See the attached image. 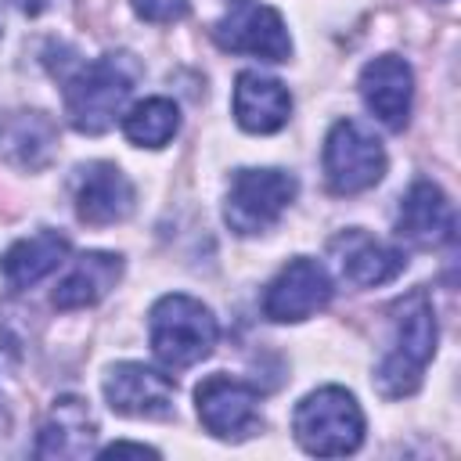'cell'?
I'll use <instances>...</instances> for the list:
<instances>
[{"label": "cell", "instance_id": "9", "mask_svg": "<svg viewBox=\"0 0 461 461\" xmlns=\"http://www.w3.org/2000/svg\"><path fill=\"white\" fill-rule=\"evenodd\" d=\"M198 421L216 439H245L259 429V393L230 375H209L194 389Z\"/></svg>", "mask_w": 461, "mask_h": 461}, {"label": "cell", "instance_id": "10", "mask_svg": "<svg viewBox=\"0 0 461 461\" xmlns=\"http://www.w3.org/2000/svg\"><path fill=\"white\" fill-rule=\"evenodd\" d=\"M173 393L176 385L169 375L133 360H122L104 375V400L122 418H169Z\"/></svg>", "mask_w": 461, "mask_h": 461}, {"label": "cell", "instance_id": "7", "mask_svg": "<svg viewBox=\"0 0 461 461\" xmlns=\"http://www.w3.org/2000/svg\"><path fill=\"white\" fill-rule=\"evenodd\" d=\"M212 40L230 54H252L259 61H288L292 58V36L285 18L259 0H238L216 25Z\"/></svg>", "mask_w": 461, "mask_h": 461}, {"label": "cell", "instance_id": "15", "mask_svg": "<svg viewBox=\"0 0 461 461\" xmlns=\"http://www.w3.org/2000/svg\"><path fill=\"white\" fill-rule=\"evenodd\" d=\"M230 112L245 133H277L292 115V94L281 79L245 68L234 79Z\"/></svg>", "mask_w": 461, "mask_h": 461}, {"label": "cell", "instance_id": "14", "mask_svg": "<svg viewBox=\"0 0 461 461\" xmlns=\"http://www.w3.org/2000/svg\"><path fill=\"white\" fill-rule=\"evenodd\" d=\"M137 205L130 176L115 162H90L76 184V216L90 227L122 223Z\"/></svg>", "mask_w": 461, "mask_h": 461}, {"label": "cell", "instance_id": "16", "mask_svg": "<svg viewBox=\"0 0 461 461\" xmlns=\"http://www.w3.org/2000/svg\"><path fill=\"white\" fill-rule=\"evenodd\" d=\"M94 436H97V421H94L86 400L58 396L40 429L36 454L40 457H86L94 450Z\"/></svg>", "mask_w": 461, "mask_h": 461}, {"label": "cell", "instance_id": "20", "mask_svg": "<svg viewBox=\"0 0 461 461\" xmlns=\"http://www.w3.org/2000/svg\"><path fill=\"white\" fill-rule=\"evenodd\" d=\"M180 130V108L169 97H144L122 115V133L137 148H166Z\"/></svg>", "mask_w": 461, "mask_h": 461}, {"label": "cell", "instance_id": "23", "mask_svg": "<svg viewBox=\"0 0 461 461\" xmlns=\"http://www.w3.org/2000/svg\"><path fill=\"white\" fill-rule=\"evenodd\" d=\"M58 4H65V0H14V7H18L22 14H29V18H36V14H43V11L58 7Z\"/></svg>", "mask_w": 461, "mask_h": 461}, {"label": "cell", "instance_id": "12", "mask_svg": "<svg viewBox=\"0 0 461 461\" xmlns=\"http://www.w3.org/2000/svg\"><path fill=\"white\" fill-rule=\"evenodd\" d=\"M396 234L414 249H439L454 241V205L432 180H414L396 209Z\"/></svg>", "mask_w": 461, "mask_h": 461}, {"label": "cell", "instance_id": "17", "mask_svg": "<svg viewBox=\"0 0 461 461\" xmlns=\"http://www.w3.org/2000/svg\"><path fill=\"white\" fill-rule=\"evenodd\" d=\"M68 256V238L58 230H36L29 238H18L4 256H0V277L22 292L54 274Z\"/></svg>", "mask_w": 461, "mask_h": 461}, {"label": "cell", "instance_id": "18", "mask_svg": "<svg viewBox=\"0 0 461 461\" xmlns=\"http://www.w3.org/2000/svg\"><path fill=\"white\" fill-rule=\"evenodd\" d=\"M122 277V256L115 252H83L72 270L58 281L54 288V306L58 310H83L94 306L97 299H104Z\"/></svg>", "mask_w": 461, "mask_h": 461}, {"label": "cell", "instance_id": "19", "mask_svg": "<svg viewBox=\"0 0 461 461\" xmlns=\"http://www.w3.org/2000/svg\"><path fill=\"white\" fill-rule=\"evenodd\" d=\"M58 130L43 112H14L0 119V158L18 169H40L50 162Z\"/></svg>", "mask_w": 461, "mask_h": 461}, {"label": "cell", "instance_id": "8", "mask_svg": "<svg viewBox=\"0 0 461 461\" xmlns=\"http://www.w3.org/2000/svg\"><path fill=\"white\" fill-rule=\"evenodd\" d=\"M331 292L335 288H331L328 270L310 256H295L267 285L263 313L270 321H277V324H295V321H306L317 310H324L331 303Z\"/></svg>", "mask_w": 461, "mask_h": 461}, {"label": "cell", "instance_id": "6", "mask_svg": "<svg viewBox=\"0 0 461 461\" xmlns=\"http://www.w3.org/2000/svg\"><path fill=\"white\" fill-rule=\"evenodd\" d=\"M385 148L353 119H339L324 137V180L335 194H360L385 176Z\"/></svg>", "mask_w": 461, "mask_h": 461}, {"label": "cell", "instance_id": "21", "mask_svg": "<svg viewBox=\"0 0 461 461\" xmlns=\"http://www.w3.org/2000/svg\"><path fill=\"white\" fill-rule=\"evenodd\" d=\"M133 11L144 18V22H155V25H166V22H180L187 11H191V0H130Z\"/></svg>", "mask_w": 461, "mask_h": 461}, {"label": "cell", "instance_id": "22", "mask_svg": "<svg viewBox=\"0 0 461 461\" xmlns=\"http://www.w3.org/2000/svg\"><path fill=\"white\" fill-rule=\"evenodd\" d=\"M115 454H137V457H158L155 447H144V443H126V439H115L112 447L101 450V457H115Z\"/></svg>", "mask_w": 461, "mask_h": 461}, {"label": "cell", "instance_id": "13", "mask_svg": "<svg viewBox=\"0 0 461 461\" xmlns=\"http://www.w3.org/2000/svg\"><path fill=\"white\" fill-rule=\"evenodd\" d=\"M360 97L367 112L389 130H403L414 97V72L396 54H378L360 68Z\"/></svg>", "mask_w": 461, "mask_h": 461}, {"label": "cell", "instance_id": "4", "mask_svg": "<svg viewBox=\"0 0 461 461\" xmlns=\"http://www.w3.org/2000/svg\"><path fill=\"white\" fill-rule=\"evenodd\" d=\"M292 436L306 454L342 457L364 443V411L342 385L306 393L292 411Z\"/></svg>", "mask_w": 461, "mask_h": 461}, {"label": "cell", "instance_id": "3", "mask_svg": "<svg viewBox=\"0 0 461 461\" xmlns=\"http://www.w3.org/2000/svg\"><path fill=\"white\" fill-rule=\"evenodd\" d=\"M148 339L155 360L166 371H187L212 353L220 328L205 303L184 292H169L148 313Z\"/></svg>", "mask_w": 461, "mask_h": 461}, {"label": "cell", "instance_id": "11", "mask_svg": "<svg viewBox=\"0 0 461 461\" xmlns=\"http://www.w3.org/2000/svg\"><path fill=\"white\" fill-rule=\"evenodd\" d=\"M328 256L339 270L342 281L357 285V288H375V285H385L393 281L407 259L400 249L378 241L375 234L360 230V227H349V230H339L331 241H328Z\"/></svg>", "mask_w": 461, "mask_h": 461}, {"label": "cell", "instance_id": "1", "mask_svg": "<svg viewBox=\"0 0 461 461\" xmlns=\"http://www.w3.org/2000/svg\"><path fill=\"white\" fill-rule=\"evenodd\" d=\"M436 310L429 303V295L421 288H414L407 299L396 303V317H393V346L382 357V364L375 367V389L385 400H400L411 396L421 385V375L429 367V360L436 357Z\"/></svg>", "mask_w": 461, "mask_h": 461}, {"label": "cell", "instance_id": "2", "mask_svg": "<svg viewBox=\"0 0 461 461\" xmlns=\"http://www.w3.org/2000/svg\"><path fill=\"white\" fill-rule=\"evenodd\" d=\"M137 83V65L130 54H101L90 65H79L65 79V115L79 133H104L122 115Z\"/></svg>", "mask_w": 461, "mask_h": 461}, {"label": "cell", "instance_id": "5", "mask_svg": "<svg viewBox=\"0 0 461 461\" xmlns=\"http://www.w3.org/2000/svg\"><path fill=\"white\" fill-rule=\"evenodd\" d=\"M295 191L299 180L288 169H238L223 198V220L241 238L263 234L285 216Z\"/></svg>", "mask_w": 461, "mask_h": 461}]
</instances>
